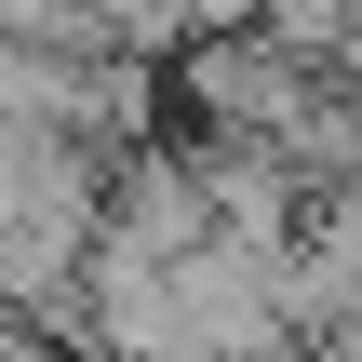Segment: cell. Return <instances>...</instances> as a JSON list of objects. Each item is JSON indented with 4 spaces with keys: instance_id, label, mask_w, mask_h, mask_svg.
I'll use <instances>...</instances> for the list:
<instances>
[{
    "instance_id": "cell-1",
    "label": "cell",
    "mask_w": 362,
    "mask_h": 362,
    "mask_svg": "<svg viewBox=\"0 0 362 362\" xmlns=\"http://www.w3.org/2000/svg\"><path fill=\"white\" fill-rule=\"evenodd\" d=\"M161 67H175V94H188L202 134H269V148H282V121L309 107V81H322V67L282 54L269 27H188Z\"/></svg>"
},
{
    "instance_id": "cell-2",
    "label": "cell",
    "mask_w": 362,
    "mask_h": 362,
    "mask_svg": "<svg viewBox=\"0 0 362 362\" xmlns=\"http://www.w3.org/2000/svg\"><path fill=\"white\" fill-rule=\"evenodd\" d=\"M94 27H107V54H148V67H161V54L188 40V0H94Z\"/></svg>"
},
{
    "instance_id": "cell-3",
    "label": "cell",
    "mask_w": 362,
    "mask_h": 362,
    "mask_svg": "<svg viewBox=\"0 0 362 362\" xmlns=\"http://www.w3.org/2000/svg\"><path fill=\"white\" fill-rule=\"evenodd\" d=\"M255 362H336V349H309V336H269V349H255Z\"/></svg>"
}]
</instances>
